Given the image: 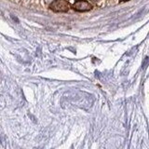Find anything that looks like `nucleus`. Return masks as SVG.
I'll return each instance as SVG.
<instances>
[{"instance_id":"1","label":"nucleus","mask_w":149,"mask_h":149,"mask_svg":"<svg viewBox=\"0 0 149 149\" xmlns=\"http://www.w3.org/2000/svg\"><path fill=\"white\" fill-rule=\"evenodd\" d=\"M49 8L55 12H67L70 6L67 0H54L49 5Z\"/></svg>"},{"instance_id":"2","label":"nucleus","mask_w":149,"mask_h":149,"mask_svg":"<svg viewBox=\"0 0 149 149\" xmlns=\"http://www.w3.org/2000/svg\"><path fill=\"white\" fill-rule=\"evenodd\" d=\"M73 8L77 11H88L91 9V4L87 0H77L73 5Z\"/></svg>"}]
</instances>
